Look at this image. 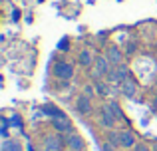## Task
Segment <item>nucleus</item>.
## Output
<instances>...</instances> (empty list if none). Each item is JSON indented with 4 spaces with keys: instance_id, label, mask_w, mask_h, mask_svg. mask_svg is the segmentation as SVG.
<instances>
[{
    "instance_id": "a211bd4d",
    "label": "nucleus",
    "mask_w": 157,
    "mask_h": 151,
    "mask_svg": "<svg viewBox=\"0 0 157 151\" xmlns=\"http://www.w3.org/2000/svg\"><path fill=\"white\" fill-rule=\"evenodd\" d=\"M80 93H84V96H88V97H92V100H94V97H96V85H92V84H86L84 85V88H82V92Z\"/></svg>"
},
{
    "instance_id": "393cba45",
    "label": "nucleus",
    "mask_w": 157,
    "mask_h": 151,
    "mask_svg": "<svg viewBox=\"0 0 157 151\" xmlns=\"http://www.w3.org/2000/svg\"><path fill=\"white\" fill-rule=\"evenodd\" d=\"M28 151H34V147H32V145H28Z\"/></svg>"
},
{
    "instance_id": "6ab92c4d",
    "label": "nucleus",
    "mask_w": 157,
    "mask_h": 151,
    "mask_svg": "<svg viewBox=\"0 0 157 151\" xmlns=\"http://www.w3.org/2000/svg\"><path fill=\"white\" fill-rule=\"evenodd\" d=\"M101 151H115V145H111L109 141H104V143H101Z\"/></svg>"
},
{
    "instance_id": "9d476101",
    "label": "nucleus",
    "mask_w": 157,
    "mask_h": 151,
    "mask_svg": "<svg viewBox=\"0 0 157 151\" xmlns=\"http://www.w3.org/2000/svg\"><path fill=\"white\" fill-rule=\"evenodd\" d=\"M104 56H105L107 60H109L111 66H119V64H123V52L119 50L117 46H107Z\"/></svg>"
},
{
    "instance_id": "f8f14e48",
    "label": "nucleus",
    "mask_w": 157,
    "mask_h": 151,
    "mask_svg": "<svg viewBox=\"0 0 157 151\" xmlns=\"http://www.w3.org/2000/svg\"><path fill=\"white\" fill-rule=\"evenodd\" d=\"M40 109H42L44 115H48V119H60V117H68L60 108H56L54 104H42V108H40Z\"/></svg>"
},
{
    "instance_id": "f257e3e1",
    "label": "nucleus",
    "mask_w": 157,
    "mask_h": 151,
    "mask_svg": "<svg viewBox=\"0 0 157 151\" xmlns=\"http://www.w3.org/2000/svg\"><path fill=\"white\" fill-rule=\"evenodd\" d=\"M52 74L60 81H70L74 77V74H76V68H74V64H70L68 60H56V64H54V68H52Z\"/></svg>"
},
{
    "instance_id": "4468645a",
    "label": "nucleus",
    "mask_w": 157,
    "mask_h": 151,
    "mask_svg": "<svg viewBox=\"0 0 157 151\" xmlns=\"http://www.w3.org/2000/svg\"><path fill=\"white\" fill-rule=\"evenodd\" d=\"M113 85L109 84V81H104V80H96V92H98V96H101V97H109L111 96V92H113Z\"/></svg>"
},
{
    "instance_id": "6e6552de",
    "label": "nucleus",
    "mask_w": 157,
    "mask_h": 151,
    "mask_svg": "<svg viewBox=\"0 0 157 151\" xmlns=\"http://www.w3.org/2000/svg\"><path fill=\"white\" fill-rule=\"evenodd\" d=\"M137 139H135V133L131 129H121L119 131V147L123 149H135Z\"/></svg>"
},
{
    "instance_id": "0eeeda50",
    "label": "nucleus",
    "mask_w": 157,
    "mask_h": 151,
    "mask_svg": "<svg viewBox=\"0 0 157 151\" xmlns=\"http://www.w3.org/2000/svg\"><path fill=\"white\" fill-rule=\"evenodd\" d=\"M64 141H66V147H68L70 151H84V147H86V143H84V139H82V135H80V133H76V131L68 133Z\"/></svg>"
},
{
    "instance_id": "423d86ee",
    "label": "nucleus",
    "mask_w": 157,
    "mask_h": 151,
    "mask_svg": "<svg viewBox=\"0 0 157 151\" xmlns=\"http://www.w3.org/2000/svg\"><path fill=\"white\" fill-rule=\"evenodd\" d=\"M50 125L54 127L56 133H62V135H68V133L74 131V125L68 117H60V119H50Z\"/></svg>"
},
{
    "instance_id": "412c9836",
    "label": "nucleus",
    "mask_w": 157,
    "mask_h": 151,
    "mask_svg": "<svg viewBox=\"0 0 157 151\" xmlns=\"http://www.w3.org/2000/svg\"><path fill=\"white\" fill-rule=\"evenodd\" d=\"M68 46H70V44H68V38H64L60 44H58V48H60V50H68Z\"/></svg>"
},
{
    "instance_id": "f3484780",
    "label": "nucleus",
    "mask_w": 157,
    "mask_h": 151,
    "mask_svg": "<svg viewBox=\"0 0 157 151\" xmlns=\"http://www.w3.org/2000/svg\"><path fill=\"white\" fill-rule=\"evenodd\" d=\"M107 141H109L111 145H115V147H119V131H115V129H107Z\"/></svg>"
},
{
    "instance_id": "aec40b11",
    "label": "nucleus",
    "mask_w": 157,
    "mask_h": 151,
    "mask_svg": "<svg viewBox=\"0 0 157 151\" xmlns=\"http://www.w3.org/2000/svg\"><path fill=\"white\" fill-rule=\"evenodd\" d=\"M133 52H135V42H133V40H131V42H129V44H127V46H125V54H127V56H131V54H133Z\"/></svg>"
},
{
    "instance_id": "9b49d317",
    "label": "nucleus",
    "mask_w": 157,
    "mask_h": 151,
    "mask_svg": "<svg viewBox=\"0 0 157 151\" xmlns=\"http://www.w3.org/2000/svg\"><path fill=\"white\" fill-rule=\"evenodd\" d=\"M94 62H96V56H94V52L90 50V48L80 50V54H78V64H80L82 68H92Z\"/></svg>"
},
{
    "instance_id": "39448f33",
    "label": "nucleus",
    "mask_w": 157,
    "mask_h": 151,
    "mask_svg": "<svg viewBox=\"0 0 157 151\" xmlns=\"http://www.w3.org/2000/svg\"><path fill=\"white\" fill-rule=\"evenodd\" d=\"M137 92H139V85L133 77H127V80H123L121 84H119V93L125 96L127 100H133V97L137 96Z\"/></svg>"
},
{
    "instance_id": "4be33fe9",
    "label": "nucleus",
    "mask_w": 157,
    "mask_h": 151,
    "mask_svg": "<svg viewBox=\"0 0 157 151\" xmlns=\"http://www.w3.org/2000/svg\"><path fill=\"white\" fill-rule=\"evenodd\" d=\"M12 119H14V121H12V125H16V127H20V125H22V121H20V115H14Z\"/></svg>"
},
{
    "instance_id": "b1692460",
    "label": "nucleus",
    "mask_w": 157,
    "mask_h": 151,
    "mask_svg": "<svg viewBox=\"0 0 157 151\" xmlns=\"http://www.w3.org/2000/svg\"><path fill=\"white\" fill-rule=\"evenodd\" d=\"M12 18H14V20H18V18H20V10H18V8L12 12Z\"/></svg>"
},
{
    "instance_id": "ddd939ff",
    "label": "nucleus",
    "mask_w": 157,
    "mask_h": 151,
    "mask_svg": "<svg viewBox=\"0 0 157 151\" xmlns=\"http://www.w3.org/2000/svg\"><path fill=\"white\" fill-rule=\"evenodd\" d=\"M107 104V108L111 109V111H113V115H115V119L117 121H121V123H127V119H125V113H123V109H121V105L117 104V101L115 100H107L105 101Z\"/></svg>"
},
{
    "instance_id": "20e7f679",
    "label": "nucleus",
    "mask_w": 157,
    "mask_h": 151,
    "mask_svg": "<svg viewBox=\"0 0 157 151\" xmlns=\"http://www.w3.org/2000/svg\"><path fill=\"white\" fill-rule=\"evenodd\" d=\"M115 121H117V119H115L113 111L107 108V104H104L100 108V119H98V123H100L104 129H113L115 127Z\"/></svg>"
},
{
    "instance_id": "1a4fd4ad",
    "label": "nucleus",
    "mask_w": 157,
    "mask_h": 151,
    "mask_svg": "<svg viewBox=\"0 0 157 151\" xmlns=\"http://www.w3.org/2000/svg\"><path fill=\"white\" fill-rule=\"evenodd\" d=\"M64 143L62 141V133H54V135H48L44 139V151H62L64 149Z\"/></svg>"
},
{
    "instance_id": "f03ea898",
    "label": "nucleus",
    "mask_w": 157,
    "mask_h": 151,
    "mask_svg": "<svg viewBox=\"0 0 157 151\" xmlns=\"http://www.w3.org/2000/svg\"><path fill=\"white\" fill-rule=\"evenodd\" d=\"M111 70V64L105 56H96V62H94V70H92V77L94 80H105L107 74Z\"/></svg>"
},
{
    "instance_id": "7ed1b4c3",
    "label": "nucleus",
    "mask_w": 157,
    "mask_h": 151,
    "mask_svg": "<svg viewBox=\"0 0 157 151\" xmlns=\"http://www.w3.org/2000/svg\"><path fill=\"white\" fill-rule=\"evenodd\" d=\"M74 109H76V113H80V115H84V117L92 115V111H94L92 97H88V96H84V93H80V96L74 100Z\"/></svg>"
},
{
    "instance_id": "5701e85b",
    "label": "nucleus",
    "mask_w": 157,
    "mask_h": 151,
    "mask_svg": "<svg viewBox=\"0 0 157 151\" xmlns=\"http://www.w3.org/2000/svg\"><path fill=\"white\" fill-rule=\"evenodd\" d=\"M135 149H137V151H149V147L143 145V143H137V145H135Z\"/></svg>"
},
{
    "instance_id": "2eb2a0df",
    "label": "nucleus",
    "mask_w": 157,
    "mask_h": 151,
    "mask_svg": "<svg viewBox=\"0 0 157 151\" xmlns=\"http://www.w3.org/2000/svg\"><path fill=\"white\" fill-rule=\"evenodd\" d=\"M0 151H24V149H22V145H20L18 139H10V137H8V139L2 141Z\"/></svg>"
},
{
    "instance_id": "dca6fc26",
    "label": "nucleus",
    "mask_w": 157,
    "mask_h": 151,
    "mask_svg": "<svg viewBox=\"0 0 157 151\" xmlns=\"http://www.w3.org/2000/svg\"><path fill=\"white\" fill-rule=\"evenodd\" d=\"M105 80L109 81V84H115V85L121 84V77H119V72H117V68H115V66H111V70H109V74H107Z\"/></svg>"
}]
</instances>
